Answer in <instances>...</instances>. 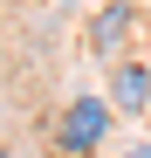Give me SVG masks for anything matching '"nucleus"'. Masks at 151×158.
<instances>
[{
	"label": "nucleus",
	"instance_id": "2",
	"mask_svg": "<svg viewBox=\"0 0 151 158\" xmlns=\"http://www.w3.org/2000/svg\"><path fill=\"white\" fill-rule=\"evenodd\" d=\"M137 28H144V7H137V0H110V7H96V21H89V48L110 55V62H124V41H131Z\"/></svg>",
	"mask_w": 151,
	"mask_h": 158
},
{
	"label": "nucleus",
	"instance_id": "1",
	"mask_svg": "<svg viewBox=\"0 0 151 158\" xmlns=\"http://www.w3.org/2000/svg\"><path fill=\"white\" fill-rule=\"evenodd\" d=\"M110 124H117L110 96H76L69 110H62V124H55L62 158H96V151H103V138H110Z\"/></svg>",
	"mask_w": 151,
	"mask_h": 158
},
{
	"label": "nucleus",
	"instance_id": "5",
	"mask_svg": "<svg viewBox=\"0 0 151 158\" xmlns=\"http://www.w3.org/2000/svg\"><path fill=\"white\" fill-rule=\"evenodd\" d=\"M0 158H7V151H0Z\"/></svg>",
	"mask_w": 151,
	"mask_h": 158
},
{
	"label": "nucleus",
	"instance_id": "4",
	"mask_svg": "<svg viewBox=\"0 0 151 158\" xmlns=\"http://www.w3.org/2000/svg\"><path fill=\"white\" fill-rule=\"evenodd\" d=\"M124 158H151V144H131V151H124Z\"/></svg>",
	"mask_w": 151,
	"mask_h": 158
},
{
	"label": "nucleus",
	"instance_id": "3",
	"mask_svg": "<svg viewBox=\"0 0 151 158\" xmlns=\"http://www.w3.org/2000/svg\"><path fill=\"white\" fill-rule=\"evenodd\" d=\"M110 110L117 117H151V62H117L110 69Z\"/></svg>",
	"mask_w": 151,
	"mask_h": 158
}]
</instances>
